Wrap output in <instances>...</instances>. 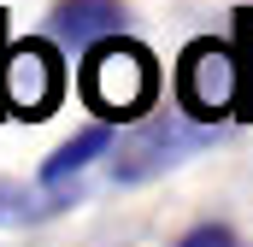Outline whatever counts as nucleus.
I'll list each match as a JSON object with an SVG mask.
<instances>
[{
  "mask_svg": "<svg viewBox=\"0 0 253 247\" xmlns=\"http://www.w3.org/2000/svg\"><path fill=\"white\" fill-rule=\"evenodd\" d=\"M65 88L59 41H18L0 53V106L12 118H47Z\"/></svg>",
  "mask_w": 253,
  "mask_h": 247,
  "instance_id": "20e7f679",
  "label": "nucleus"
},
{
  "mask_svg": "<svg viewBox=\"0 0 253 247\" xmlns=\"http://www.w3.org/2000/svg\"><path fill=\"white\" fill-rule=\"evenodd\" d=\"M206 141H212V129H194L189 112H153V118H141L124 141H118L112 177H118V183H147V177L183 165L189 153H200Z\"/></svg>",
  "mask_w": 253,
  "mask_h": 247,
  "instance_id": "f03ea898",
  "label": "nucleus"
},
{
  "mask_svg": "<svg viewBox=\"0 0 253 247\" xmlns=\"http://www.w3.org/2000/svg\"><path fill=\"white\" fill-rule=\"evenodd\" d=\"M106 147H112V129H106V124H88V129H77L65 147H53V159L42 165V188H59L65 177H77L88 159H100Z\"/></svg>",
  "mask_w": 253,
  "mask_h": 247,
  "instance_id": "423d86ee",
  "label": "nucleus"
},
{
  "mask_svg": "<svg viewBox=\"0 0 253 247\" xmlns=\"http://www.w3.org/2000/svg\"><path fill=\"white\" fill-rule=\"evenodd\" d=\"M47 36L59 47H94L106 36H124V0H53L47 12Z\"/></svg>",
  "mask_w": 253,
  "mask_h": 247,
  "instance_id": "39448f33",
  "label": "nucleus"
},
{
  "mask_svg": "<svg viewBox=\"0 0 253 247\" xmlns=\"http://www.w3.org/2000/svg\"><path fill=\"white\" fill-rule=\"evenodd\" d=\"M177 247H242V242H236L224 224H194V230H189V236H183Z\"/></svg>",
  "mask_w": 253,
  "mask_h": 247,
  "instance_id": "6e6552de",
  "label": "nucleus"
},
{
  "mask_svg": "<svg viewBox=\"0 0 253 247\" xmlns=\"http://www.w3.org/2000/svg\"><path fill=\"white\" fill-rule=\"evenodd\" d=\"M242 100V65L224 41H194L183 65H177V106L189 112L194 124L230 118Z\"/></svg>",
  "mask_w": 253,
  "mask_h": 247,
  "instance_id": "7ed1b4c3",
  "label": "nucleus"
},
{
  "mask_svg": "<svg viewBox=\"0 0 253 247\" xmlns=\"http://www.w3.org/2000/svg\"><path fill=\"white\" fill-rule=\"evenodd\" d=\"M30 206H36V200H30L24 188L12 183V177H0V224H18V218H30Z\"/></svg>",
  "mask_w": 253,
  "mask_h": 247,
  "instance_id": "0eeeda50",
  "label": "nucleus"
},
{
  "mask_svg": "<svg viewBox=\"0 0 253 247\" xmlns=\"http://www.w3.org/2000/svg\"><path fill=\"white\" fill-rule=\"evenodd\" d=\"M153 94H159V65L141 41L106 36L83 53V100L100 118H141L153 112Z\"/></svg>",
  "mask_w": 253,
  "mask_h": 247,
  "instance_id": "f257e3e1",
  "label": "nucleus"
}]
</instances>
